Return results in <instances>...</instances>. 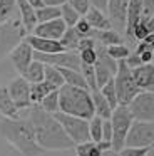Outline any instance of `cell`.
Instances as JSON below:
<instances>
[{
	"mask_svg": "<svg viewBox=\"0 0 154 156\" xmlns=\"http://www.w3.org/2000/svg\"><path fill=\"white\" fill-rule=\"evenodd\" d=\"M29 121L33 128L37 144L44 151H62V149H70L74 146V143L65 134L55 116L45 112L40 106L30 108Z\"/></svg>",
	"mask_w": 154,
	"mask_h": 156,
	"instance_id": "obj_1",
	"label": "cell"
},
{
	"mask_svg": "<svg viewBox=\"0 0 154 156\" xmlns=\"http://www.w3.org/2000/svg\"><path fill=\"white\" fill-rule=\"evenodd\" d=\"M0 134L10 146L20 153V156H40L44 149L37 144L33 128L29 119H0Z\"/></svg>",
	"mask_w": 154,
	"mask_h": 156,
	"instance_id": "obj_2",
	"label": "cell"
},
{
	"mask_svg": "<svg viewBox=\"0 0 154 156\" xmlns=\"http://www.w3.org/2000/svg\"><path fill=\"white\" fill-rule=\"evenodd\" d=\"M59 111L64 114L90 121L96 116L90 91L64 84L59 89Z\"/></svg>",
	"mask_w": 154,
	"mask_h": 156,
	"instance_id": "obj_3",
	"label": "cell"
},
{
	"mask_svg": "<svg viewBox=\"0 0 154 156\" xmlns=\"http://www.w3.org/2000/svg\"><path fill=\"white\" fill-rule=\"evenodd\" d=\"M114 84H116L119 106H129V102L141 92V89L134 82L132 72H131V69L126 66L124 61L117 62V72L114 76Z\"/></svg>",
	"mask_w": 154,
	"mask_h": 156,
	"instance_id": "obj_4",
	"label": "cell"
},
{
	"mask_svg": "<svg viewBox=\"0 0 154 156\" xmlns=\"http://www.w3.org/2000/svg\"><path fill=\"white\" fill-rule=\"evenodd\" d=\"M112 122V149L119 153L126 146V138L131 129V124L134 122L127 106H117L110 116Z\"/></svg>",
	"mask_w": 154,
	"mask_h": 156,
	"instance_id": "obj_5",
	"label": "cell"
},
{
	"mask_svg": "<svg viewBox=\"0 0 154 156\" xmlns=\"http://www.w3.org/2000/svg\"><path fill=\"white\" fill-rule=\"evenodd\" d=\"M27 37V32L23 29L20 19H13L0 25V59L10 55V52Z\"/></svg>",
	"mask_w": 154,
	"mask_h": 156,
	"instance_id": "obj_6",
	"label": "cell"
},
{
	"mask_svg": "<svg viewBox=\"0 0 154 156\" xmlns=\"http://www.w3.org/2000/svg\"><path fill=\"white\" fill-rule=\"evenodd\" d=\"M55 119L59 121V124L62 126V129L65 131V134L69 136V139L75 144L90 141V133H89V121L86 119L75 118V116H69L64 112H55Z\"/></svg>",
	"mask_w": 154,
	"mask_h": 156,
	"instance_id": "obj_7",
	"label": "cell"
},
{
	"mask_svg": "<svg viewBox=\"0 0 154 156\" xmlns=\"http://www.w3.org/2000/svg\"><path fill=\"white\" fill-rule=\"evenodd\" d=\"M129 148H152L154 146V122L134 121L126 138Z\"/></svg>",
	"mask_w": 154,
	"mask_h": 156,
	"instance_id": "obj_8",
	"label": "cell"
},
{
	"mask_svg": "<svg viewBox=\"0 0 154 156\" xmlns=\"http://www.w3.org/2000/svg\"><path fill=\"white\" fill-rule=\"evenodd\" d=\"M134 121L154 122V92H139L127 106Z\"/></svg>",
	"mask_w": 154,
	"mask_h": 156,
	"instance_id": "obj_9",
	"label": "cell"
},
{
	"mask_svg": "<svg viewBox=\"0 0 154 156\" xmlns=\"http://www.w3.org/2000/svg\"><path fill=\"white\" fill-rule=\"evenodd\" d=\"M33 61H39L45 66L65 67L72 71H80V59L75 52H60V54H39L33 52Z\"/></svg>",
	"mask_w": 154,
	"mask_h": 156,
	"instance_id": "obj_10",
	"label": "cell"
},
{
	"mask_svg": "<svg viewBox=\"0 0 154 156\" xmlns=\"http://www.w3.org/2000/svg\"><path fill=\"white\" fill-rule=\"evenodd\" d=\"M7 89H9L10 98H12L13 104L17 106L19 111L32 108V102H30V84L22 76H17L15 79H12Z\"/></svg>",
	"mask_w": 154,
	"mask_h": 156,
	"instance_id": "obj_11",
	"label": "cell"
},
{
	"mask_svg": "<svg viewBox=\"0 0 154 156\" xmlns=\"http://www.w3.org/2000/svg\"><path fill=\"white\" fill-rule=\"evenodd\" d=\"M10 61H12L15 71L19 72V76H23V72L33 62V49L30 47V44L25 39L10 52Z\"/></svg>",
	"mask_w": 154,
	"mask_h": 156,
	"instance_id": "obj_12",
	"label": "cell"
},
{
	"mask_svg": "<svg viewBox=\"0 0 154 156\" xmlns=\"http://www.w3.org/2000/svg\"><path fill=\"white\" fill-rule=\"evenodd\" d=\"M127 5L129 0H109L107 4V17L112 24L114 30H122L127 24Z\"/></svg>",
	"mask_w": 154,
	"mask_h": 156,
	"instance_id": "obj_13",
	"label": "cell"
},
{
	"mask_svg": "<svg viewBox=\"0 0 154 156\" xmlns=\"http://www.w3.org/2000/svg\"><path fill=\"white\" fill-rule=\"evenodd\" d=\"M67 25L64 24L62 19H55L50 22H44V24H37V27L33 29L32 35L42 39H49V41H60V37L64 35Z\"/></svg>",
	"mask_w": 154,
	"mask_h": 156,
	"instance_id": "obj_14",
	"label": "cell"
},
{
	"mask_svg": "<svg viewBox=\"0 0 154 156\" xmlns=\"http://www.w3.org/2000/svg\"><path fill=\"white\" fill-rule=\"evenodd\" d=\"M134 82L141 92H154V69L151 64H142L136 69H131Z\"/></svg>",
	"mask_w": 154,
	"mask_h": 156,
	"instance_id": "obj_15",
	"label": "cell"
},
{
	"mask_svg": "<svg viewBox=\"0 0 154 156\" xmlns=\"http://www.w3.org/2000/svg\"><path fill=\"white\" fill-rule=\"evenodd\" d=\"M25 41L30 44L33 52H39V54H60V52H65L59 41H49V39H42L32 34L27 35Z\"/></svg>",
	"mask_w": 154,
	"mask_h": 156,
	"instance_id": "obj_16",
	"label": "cell"
},
{
	"mask_svg": "<svg viewBox=\"0 0 154 156\" xmlns=\"http://www.w3.org/2000/svg\"><path fill=\"white\" fill-rule=\"evenodd\" d=\"M17 7H19V14H20V22H22L23 29L27 34H32L33 29L37 27V12L30 4H27L25 0H17Z\"/></svg>",
	"mask_w": 154,
	"mask_h": 156,
	"instance_id": "obj_17",
	"label": "cell"
},
{
	"mask_svg": "<svg viewBox=\"0 0 154 156\" xmlns=\"http://www.w3.org/2000/svg\"><path fill=\"white\" fill-rule=\"evenodd\" d=\"M142 17V0H129L127 5V24H126V35L129 41H134L132 30L137 22Z\"/></svg>",
	"mask_w": 154,
	"mask_h": 156,
	"instance_id": "obj_18",
	"label": "cell"
},
{
	"mask_svg": "<svg viewBox=\"0 0 154 156\" xmlns=\"http://www.w3.org/2000/svg\"><path fill=\"white\" fill-rule=\"evenodd\" d=\"M0 116L5 119H19V109L13 104L5 86H0Z\"/></svg>",
	"mask_w": 154,
	"mask_h": 156,
	"instance_id": "obj_19",
	"label": "cell"
},
{
	"mask_svg": "<svg viewBox=\"0 0 154 156\" xmlns=\"http://www.w3.org/2000/svg\"><path fill=\"white\" fill-rule=\"evenodd\" d=\"M92 39L99 45H104V47L124 44L122 35H121L117 30H114V29H109V30H94L92 32Z\"/></svg>",
	"mask_w": 154,
	"mask_h": 156,
	"instance_id": "obj_20",
	"label": "cell"
},
{
	"mask_svg": "<svg viewBox=\"0 0 154 156\" xmlns=\"http://www.w3.org/2000/svg\"><path fill=\"white\" fill-rule=\"evenodd\" d=\"M86 20L89 22L92 30H109V29H112V24H110L107 14H104V12L97 10L94 7H90V10L87 12Z\"/></svg>",
	"mask_w": 154,
	"mask_h": 156,
	"instance_id": "obj_21",
	"label": "cell"
},
{
	"mask_svg": "<svg viewBox=\"0 0 154 156\" xmlns=\"http://www.w3.org/2000/svg\"><path fill=\"white\" fill-rule=\"evenodd\" d=\"M90 96H92V104H94L96 116H99L104 121H106V119H110V116H112V108H110L109 102L106 101V98L100 94V91H92Z\"/></svg>",
	"mask_w": 154,
	"mask_h": 156,
	"instance_id": "obj_22",
	"label": "cell"
},
{
	"mask_svg": "<svg viewBox=\"0 0 154 156\" xmlns=\"http://www.w3.org/2000/svg\"><path fill=\"white\" fill-rule=\"evenodd\" d=\"M52 91H55V87L45 81L39 82V84H30V102H32V106H39L42 99Z\"/></svg>",
	"mask_w": 154,
	"mask_h": 156,
	"instance_id": "obj_23",
	"label": "cell"
},
{
	"mask_svg": "<svg viewBox=\"0 0 154 156\" xmlns=\"http://www.w3.org/2000/svg\"><path fill=\"white\" fill-rule=\"evenodd\" d=\"M44 74H45V64L39 61H33L32 64L29 66L25 72H23L22 77L25 79L29 84H39V82L44 81Z\"/></svg>",
	"mask_w": 154,
	"mask_h": 156,
	"instance_id": "obj_24",
	"label": "cell"
},
{
	"mask_svg": "<svg viewBox=\"0 0 154 156\" xmlns=\"http://www.w3.org/2000/svg\"><path fill=\"white\" fill-rule=\"evenodd\" d=\"M60 71V74H62L64 77V82H65L67 86H72V87H80V89H89L86 84V81H84L82 74H80V71H72V69H65V67H57Z\"/></svg>",
	"mask_w": 154,
	"mask_h": 156,
	"instance_id": "obj_25",
	"label": "cell"
},
{
	"mask_svg": "<svg viewBox=\"0 0 154 156\" xmlns=\"http://www.w3.org/2000/svg\"><path fill=\"white\" fill-rule=\"evenodd\" d=\"M59 42H60V45L64 47L65 52H75L77 45H79V42H80V37L77 35V32L74 27H67Z\"/></svg>",
	"mask_w": 154,
	"mask_h": 156,
	"instance_id": "obj_26",
	"label": "cell"
},
{
	"mask_svg": "<svg viewBox=\"0 0 154 156\" xmlns=\"http://www.w3.org/2000/svg\"><path fill=\"white\" fill-rule=\"evenodd\" d=\"M96 52H97V62H96V64L104 66L106 69H109V71H110V74L116 76V72H117V61H114V59L107 54V49L104 47V45L97 44L96 45Z\"/></svg>",
	"mask_w": 154,
	"mask_h": 156,
	"instance_id": "obj_27",
	"label": "cell"
},
{
	"mask_svg": "<svg viewBox=\"0 0 154 156\" xmlns=\"http://www.w3.org/2000/svg\"><path fill=\"white\" fill-rule=\"evenodd\" d=\"M39 106L45 112H49V114L59 112V89H55V91H52L50 94H47Z\"/></svg>",
	"mask_w": 154,
	"mask_h": 156,
	"instance_id": "obj_28",
	"label": "cell"
},
{
	"mask_svg": "<svg viewBox=\"0 0 154 156\" xmlns=\"http://www.w3.org/2000/svg\"><path fill=\"white\" fill-rule=\"evenodd\" d=\"M100 94L106 98V101L109 102V106L112 108V111L119 106V102H117V92H116V84H114V77L110 79V81H107V84H104L102 87L99 89Z\"/></svg>",
	"mask_w": 154,
	"mask_h": 156,
	"instance_id": "obj_29",
	"label": "cell"
},
{
	"mask_svg": "<svg viewBox=\"0 0 154 156\" xmlns=\"http://www.w3.org/2000/svg\"><path fill=\"white\" fill-rule=\"evenodd\" d=\"M44 81L52 84L55 89H60L65 82H64V77L60 74V71L54 66H45V74H44Z\"/></svg>",
	"mask_w": 154,
	"mask_h": 156,
	"instance_id": "obj_30",
	"label": "cell"
},
{
	"mask_svg": "<svg viewBox=\"0 0 154 156\" xmlns=\"http://www.w3.org/2000/svg\"><path fill=\"white\" fill-rule=\"evenodd\" d=\"M35 12H37V22L39 24L60 19V9L59 7H47V5H44V7L37 9Z\"/></svg>",
	"mask_w": 154,
	"mask_h": 156,
	"instance_id": "obj_31",
	"label": "cell"
},
{
	"mask_svg": "<svg viewBox=\"0 0 154 156\" xmlns=\"http://www.w3.org/2000/svg\"><path fill=\"white\" fill-rule=\"evenodd\" d=\"M80 74H82L84 81H86L89 91H99L97 89V81H96V67L94 66H86V64H80Z\"/></svg>",
	"mask_w": 154,
	"mask_h": 156,
	"instance_id": "obj_32",
	"label": "cell"
},
{
	"mask_svg": "<svg viewBox=\"0 0 154 156\" xmlns=\"http://www.w3.org/2000/svg\"><path fill=\"white\" fill-rule=\"evenodd\" d=\"M60 19L64 20V24H65L67 27H75V24L80 20V15L77 14L69 4H65V5L60 7Z\"/></svg>",
	"mask_w": 154,
	"mask_h": 156,
	"instance_id": "obj_33",
	"label": "cell"
},
{
	"mask_svg": "<svg viewBox=\"0 0 154 156\" xmlns=\"http://www.w3.org/2000/svg\"><path fill=\"white\" fill-rule=\"evenodd\" d=\"M102 122L99 116H94L89 121V133H90V141L92 143H100L102 141Z\"/></svg>",
	"mask_w": 154,
	"mask_h": 156,
	"instance_id": "obj_34",
	"label": "cell"
},
{
	"mask_svg": "<svg viewBox=\"0 0 154 156\" xmlns=\"http://www.w3.org/2000/svg\"><path fill=\"white\" fill-rule=\"evenodd\" d=\"M17 7V0H0V25L10 20Z\"/></svg>",
	"mask_w": 154,
	"mask_h": 156,
	"instance_id": "obj_35",
	"label": "cell"
},
{
	"mask_svg": "<svg viewBox=\"0 0 154 156\" xmlns=\"http://www.w3.org/2000/svg\"><path fill=\"white\" fill-rule=\"evenodd\" d=\"M106 49H107V54H109L114 61H117V62L124 61V59L131 54L129 47H127V45H124V44H121V45H110V47H106Z\"/></svg>",
	"mask_w": 154,
	"mask_h": 156,
	"instance_id": "obj_36",
	"label": "cell"
},
{
	"mask_svg": "<svg viewBox=\"0 0 154 156\" xmlns=\"http://www.w3.org/2000/svg\"><path fill=\"white\" fill-rule=\"evenodd\" d=\"M94 67H96V81H97V89H100L104 84H107V81H110V79L114 77V76L110 74V71H109V69H106L104 66H100V64H96Z\"/></svg>",
	"mask_w": 154,
	"mask_h": 156,
	"instance_id": "obj_37",
	"label": "cell"
},
{
	"mask_svg": "<svg viewBox=\"0 0 154 156\" xmlns=\"http://www.w3.org/2000/svg\"><path fill=\"white\" fill-rule=\"evenodd\" d=\"M75 32L80 39H87V37H92V27L89 25V22L86 20V17H80V20L75 24Z\"/></svg>",
	"mask_w": 154,
	"mask_h": 156,
	"instance_id": "obj_38",
	"label": "cell"
},
{
	"mask_svg": "<svg viewBox=\"0 0 154 156\" xmlns=\"http://www.w3.org/2000/svg\"><path fill=\"white\" fill-rule=\"evenodd\" d=\"M67 4H69L70 7H72L74 10L80 15V17H82V15L86 17L87 12L90 10V2H89V0H69Z\"/></svg>",
	"mask_w": 154,
	"mask_h": 156,
	"instance_id": "obj_39",
	"label": "cell"
},
{
	"mask_svg": "<svg viewBox=\"0 0 154 156\" xmlns=\"http://www.w3.org/2000/svg\"><path fill=\"white\" fill-rule=\"evenodd\" d=\"M149 34L151 32H149V29H147V25H146L144 20L137 22V25L132 30V37H134V41H137V42H144V39H146Z\"/></svg>",
	"mask_w": 154,
	"mask_h": 156,
	"instance_id": "obj_40",
	"label": "cell"
},
{
	"mask_svg": "<svg viewBox=\"0 0 154 156\" xmlns=\"http://www.w3.org/2000/svg\"><path fill=\"white\" fill-rule=\"evenodd\" d=\"M79 59H80V64L96 66V62H97V52H96V49H86V51H80L79 52Z\"/></svg>",
	"mask_w": 154,
	"mask_h": 156,
	"instance_id": "obj_41",
	"label": "cell"
},
{
	"mask_svg": "<svg viewBox=\"0 0 154 156\" xmlns=\"http://www.w3.org/2000/svg\"><path fill=\"white\" fill-rule=\"evenodd\" d=\"M152 148H129L124 146L119 151V156H147Z\"/></svg>",
	"mask_w": 154,
	"mask_h": 156,
	"instance_id": "obj_42",
	"label": "cell"
},
{
	"mask_svg": "<svg viewBox=\"0 0 154 156\" xmlns=\"http://www.w3.org/2000/svg\"><path fill=\"white\" fill-rule=\"evenodd\" d=\"M154 15V0H142V17L141 20H147Z\"/></svg>",
	"mask_w": 154,
	"mask_h": 156,
	"instance_id": "obj_43",
	"label": "cell"
},
{
	"mask_svg": "<svg viewBox=\"0 0 154 156\" xmlns=\"http://www.w3.org/2000/svg\"><path fill=\"white\" fill-rule=\"evenodd\" d=\"M92 148H94V143L92 141L75 144V156H89L90 151H92Z\"/></svg>",
	"mask_w": 154,
	"mask_h": 156,
	"instance_id": "obj_44",
	"label": "cell"
},
{
	"mask_svg": "<svg viewBox=\"0 0 154 156\" xmlns=\"http://www.w3.org/2000/svg\"><path fill=\"white\" fill-rule=\"evenodd\" d=\"M102 141L112 144V122H110V119H106L102 122Z\"/></svg>",
	"mask_w": 154,
	"mask_h": 156,
	"instance_id": "obj_45",
	"label": "cell"
},
{
	"mask_svg": "<svg viewBox=\"0 0 154 156\" xmlns=\"http://www.w3.org/2000/svg\"><path fill=\"white\" fill-rule=\"evenodd\" d=\"M124 62H126V66L129 69H136L139 67V66H142V61H141V57L136 54V52H132V54H129L126 59H124Z\"/></svg>",
	"mask_w": 154,
	"mask_h": 156,
	"instance_id": "obj_46",
	"label": "cell"
},
{
	"mask_svg": "<svg viewBox=\"0 0 154 156\" xmlns=\"http://www.w3.org/2000/svg\"><path fill=\"white\" fill-rule=\"evenodd\" d=\"M97 42L94 41L92 37H87V39H80L79 45H77V51H86V49H96Z\"/></svg>",
	"mask_w": 154,
	"mask_h": 156,
	"instance_id": "obj_47",
	"label": "cell"
},
{
	"mask_svg": "<svg viewBox=\"0 0 154 156\" xmlns=\"http://www.w3.org/2000/svg\"><path fill=\"white\" fill-rule=\"evenodd\" d=\"M89 2H90V7L97 9V10L104 12V14L107 12V4H109V0H89Z\"/></svg>",
	"mask_w": 154,
	"mask_h": 156,
	"instance_id": "obj_48",
	"label": "cell"
},
{
	"mask_svg": "<svg viewBox=\"0 0 154 156\" xmlns=\"http://www.w3.org/2000/svg\"><path fill=\"white\" fill-rule=\"evenodd\" d=\"M139 57H141V61H142V64H151V62L154 61V51H146V52H142Z\"/></svg>",
	"mask_w": 154,
	"mask_h": 156,
	"instance_id": "obj_49",
	"label": "cell"
},
{
	"mask_svg": "<svg viewBox=\"0 0 154 156\" xmlns=\"http://www.w3.org/2000/svg\"><path fill=\"white\" fill-rule=\"evenodd\" d=\"M69 0H44V5H47V7H62V5H65Z\"/></svg>",
	"mask_w": 154,
	"mask_h": 156,
	"instance_id": "obj_50",
	"label": "cell"
},
{
	"mask_svg": "<svg viewBox=\"0 0 154 156\" xmlns=\"http://www.w3.org/2000/svg\"><path fill=\"white\" fill-rule=\"evenodd\" d=\"M25 2L32 5L35 10H37V9H40V7H44V0H25Z\"/></svg>",
	"mask_w": 154,
	"mask_h": 156,
	"instance_id": "obj_51",
	"label": "cell"
},
{
	"mask_svg": "<svg viewBox=\"0 0 154 156\" xmlns=\"http://www.w3.org/2000/svg\"><path fill=\"white\" fill-rule=\"evenodd\" d=\"M144 42H146V44L149 45L151 49H154V32H151V34L147 35L146 39H144Z\"/></svg>",
	"mask_w": 154,
	"mask_h": 156,
	"instance_id": "obj_52",
	"label": "cell"
},
{
	"mask_svg": "<svg viewBox=\"0 0 154 156\" xmlns=\"http://www.w3.org/2000/svg\"><path fill=\"white\" fill-rule=\"evenodd\" d=\"M147 25V29H149V32H154V15L151 19H147V20H144Z\"/></svg>",
	"mask_w": 154,
	"mask_h": 156,
	"instance_id": "obj_53",
	"label": "cell"
},
{
	"mask_svg": "<svg viewBox=\"0 0 154 156\" xmlns=\"http://www.w3.org/2000/svg\"><path fill=\"white\" fill-rule=\"evenodd\" d=\"M102 156H119V153L114 151V149H107V151L102 153Z\"/></svg>",
	"mask_w": 154,
	"mask_h": 156,
	"instance_id": "obj_54",
	"label": "cell"
},
{
	"mask_svg": "<svg viewBox=\"0 0 154 156\" xmlns=\"http://www.w3.org/2000/svg\"><path fill=\"white\" fill-rule=\"evenodd\" d=\"M151 66H152V69H154V61H152V62H151Z\"/></svg>",
	"mask_w": 154,
	"mask_h": 156,
	"instance_id": "obj_55",
	"label": "cell"
}]
</instances>
